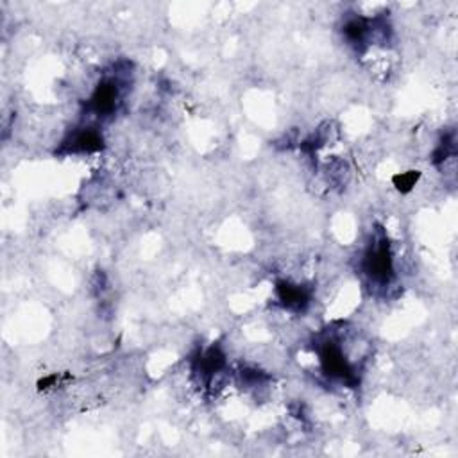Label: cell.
Wrapping results in <instances>:
<instances>
[{
  "mask_svg": "<svg viewBox=\"0 0 458 458\" xmlns=\"http://www.w3.org/2000/svg\"><path fill=\"white\" fill-rule=\"evenodd\" d=\"M365 268L369 272V276H373L374 280L387 281L392 274V256L388 253L387 245H380L367 256L365 260Z\"/></svg>",
  "mask_w": 458,
  "mask_h": 458,
  "instance_id": "2",
  "label": "cell"
},
{
  "mask_svg": "<svg viewBox=\"0 0 458 458\" xmlns=\"http://www.w3.org/2000/svg\"><path fill=\"white\" fill-rule=\"evenodd\" d=\"M72 147H74V151L82 152L97 151V149L102 147V138L99 132L92 131V129H86V131L75 135L74 142H72Z\"/></svg>",
  "mask_w": 458,
  "mask_h": 458,
  "instance_id": "5",
  "label": "cell"
},
{
  "mask_svg": "<svg viewBox=\"0 0 458 458\" xmlns=\"http://www.w3.org/2000/svg\"><path fill=\"white\" fill-rule=\"evenodd\" d=\"M321 361H323L326 374H330V376L338 378V380H349L353 376L349 361L346 360L340 347L333 342H328L324 349L321 351Z\"/></svg>",
  "mask_w": 458,
  "mask_h": 458,
  "instance_id": "1",
  "label": "cell"
},
{
  "mask_svg": "<svg viewBox=\"0 0 458 458\" xmlns=\"http://www.w3.org/2000/svg\"><path fill=\"white\" fill-rule=\"evenodd\" d=\"M117 104V86L113 82H102L99 88L95 89L94 97H92V108L99 115H108L115 109Z\"/></svg>",
  "mask_w": 458,
  "mask_h": 458,
  "instance_id": "3",
  "label": "cell"
},
{
  "mask_svg": "<svg viewBox=\"0 0 458 458\" xmlns=\"http://www.w3.org/2000/svg\"><path fill=\"white\" fill-rule=\"evenodd\" d=\"M278 295H280L281 303L288 308H303L308 301V295L304 294V290L297 285L290 283H278Z\"/></svg>",
  "mask_w": 458,
  "mask_h": 458,
  "instance_id": "4",
  "label": "cell"
},
{
  "mask_svg": "<svg viewBox=\"0 0 458 458\" xmlns=\"http://www.w3.org/2000/svg\"><path fill=\"white\" fill-rule=\"evenodd\" d=\"M421 172L417 171H408V172H401L394 178V185L400 192H410L411 188L416 187V182L419 181Z\"/></svg>",
  "mask_w": 458,
  "mask_h": 458,
  "instance_id": "6",
  "label": "cell"
}]
</instances>
